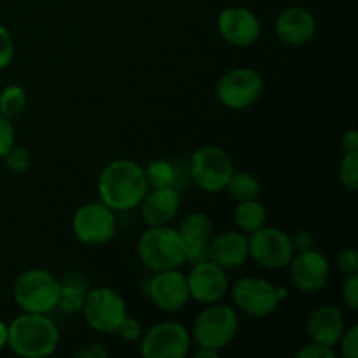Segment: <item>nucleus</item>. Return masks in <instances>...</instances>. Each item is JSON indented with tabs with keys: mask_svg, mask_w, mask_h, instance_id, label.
Masks as SVG:
<instances>
[{
	"mask_svg": "<svg viewBox=\"0 0 358 358\" xmlns=\"http://www.w3.org/2000/svg\"><path fill=\"white\" fill-rule=\"evenodd\" d=\"M98 191L103 205L115 212H128L140 205L149 191L145 171L129 159L108 163L98 178Z\"/></svg>",
	"mask_w": 358,
	"mask_h": 358,
	"instance_id": "nucleus-1",
	"label": "nucleus"
},
{
	"mask_svg": "<svg viewBox=\"0 0 358 358\" xmlns=\"http://www.w3.org/2000/svg\"><path fill=\"white\" fill-rule=\"evenodd\" d=\"M58 327L45 315L23 313L7 327V346L20 357H49L58 348Z\"/></svg>",
	"mask_w": 358,
	"mask_h": 358,
	"instance_id": "nucleus-2",
	"label": "nucleus"
},
{
	"mask_svg": "<svg viewBox=\"0 0 358 358\" xmlns=\"http://www.w3.org/2000/svg\"><path fill=\"white\" fill-rule=\"evenodd\" d=\"M138 255L152 271L177 269L185 262V245L173 227L152 226L140 238Z\"/></svg>",
	"mask_w": 358,
	"mask_h": 358,
	"instance_id": "nucleus-3",
	"label": "nucleus"
},
{
	"mask_svg": "<svg viewBox=\"0 0 358 358\" xmlns=\"http://www.w3.org/2000/svg\"><path fill=\"white\" fill-rule=\"evenodd\" d=\"M13 294L23 313L48 315L58 308L59 282L45 269H27L14 282Z\"/></svg>",
	"mask_w": 358,
	"mask_h": 358,
	"instance_id": "nucleus-4",
	"label": "nucleus"
},
{
	"mask_svg": "<svg viewBox=\"0 0 358 358\" xmlns=\"http://www.w3.org/2000/svg\"><path fill=\"white\" fill-rule=\"evenodd\" d=\"M238 332L236 311L227 304L212 303L196 317L192 325V338L199 348H212L220 352L231 345Z\"/></svg>",
	"mask_w": 358,
	"mask_h": 358,
	"instance_id": "nucleus-5",
	"label": "nucleus"
},
{
	"mask_svg": "<svg viewBox=\"0 0 358 358\" xmlns=\"http://www.w3.org/2000/svg\"><path fill=\"white\" fill-rule=\"evenodd\" d=\"M83 311L87 325L100 334H114L121 322L128 317L121 294L108 287H98L87 292Z\"/></svg>",
	"mask_w": 358,
	"mask_h": 358,
	"instance_id": "nucleus-6",
	"label": "nucleus"
},
{
	"mask_svg": "<svg viewBox=\"0 0 358 358\" xmlns=\"http://www.w3.org/2000/svg\"><path fill=\"white\" fill-rule=\"evenodd\" d=\"M233 171V161L219 147H199L192 152L191 177L203 191L219 192L226 189Z\"/></svg>",
	"mask_w": 358,
	"mask_h": 358,
	"instance_id": "nucleus-7",
	"label": "nucleus"
},
{
	"mask_svg": "<svg viewBox=\"0 0 358 358\" xmlns=\"http://www.w3.org/2000/svg\"><path fill=\"white\" fill-rule=\"evenodd\" d=\"M248 255L266 269H282L290 264L294 247L290 236L276 227H261L248 234Z\"/></svg>",
	"mask_w": 358,
	"mask_h": 358,
	"instance_id": "nucleus-8",
	"label": "nucleus"
},
{
	"mask_svg": "<svg viewBox=\"0 0 358 358\" xmlns=\"http://www.w3.org/2000/svg\"><path fill=\"white\" fill-rule=\"evenodd\" d=\"M264 91V79L254 69H233L217 84V96L226 107L241 110L252 107Z\"/></svg>",
	"mask_w": 358,
	"mask_h": 358,
	"instance_id": "nucleus-9",
	"label": "nucleus"
},
{
	"mask_svg": "<svg viewBox=\"0 0 358 358\" xmlns=\"http://www.w3.org/2000/svg\"><path fill=\"white\" fill-rule=\"evenodd\" d=\"M231 297L238 310L248 317L266 318L278 308L280 297L271 282L257 276H247L234 283Z\"/></svg>",
	"mask_w": 358,
	"mask_h": 358,
	"instance_id": "nucleus-10",
	"label": "nucleus"
},
{
	"mask_svg": "<svg viewBox=\"0 0 358 358\" xmlns=\"http://www.w3.org/2000/svg\"><path fill=\"white\" fill-rule=\"evenodd\" d=\"M191 348V334L177 322H161L149 329L140 352L145 358H184Z\"/></svg>",
	"mask_w": 358,
	"mask_h": 358,
	"instance_id": "nucleus-11",
	"label": "nucleus"
},
{
	"mask_svg": "<svg viewBox=\"0 0 358 358\" xmlns=\"http://www.w3.org/2000/svg\"><path fill=\"white\" fill-rule=\"evenodd\" d=\"M77 240L86 245H103L115 234L114 210L103 203H87L80 206L72 219Z\"/></svg>",
	"mask_w": 358,
	"mask_h": 358,
	"instance_id": "nucleus-12",
	"label": "nucleus"
},
{
	"mask_svg": "<svg viewBox=\"0 0 358 358\" xmlns=\"http://www.w3.org/2000/svg\"><path fill=\"white\" fill-rule=\"evenodd\" d=\"M147 294L152 303L164 313L180 311L191 299L187 278L177 269L156 271V275L147 283Z\"/></svg>",
	"mask_w": 358,
	"mask_h": 358,
	"instance_id": "nucleus-13",
	"label": "nucleus"
},
{
	"mask_svg": "<svg viewBox=\"0 0 358 358\" xmlns=\"http://www.w3.org/2000/svg\"><path fill=\"white\" fill-rule=\"evenodd\" d=\"M185 278H187L189 294L198 303H219L229 290V278L226 275V269L217 266L210 259L192 264L191 273L185 275Z\"/></svg>",
	"mask_w": 358,
	"mask_h": 358,
	"instance_id": "nucleus-14",
	"label": "nucleus"
},
{
	"mask_svg": "<svg viewBox=\"0 0 358 358\" xmlns=\"http://www.w3.org/2000/svg\"><path fill=\"white\" fill-rule=\"evenodd\" d=\"M289 266L294 285L301 292L313 294L327 285L329 275H331L329 261L317 248L306 252H297V255H294Z\"/></svg>",
	"mask_w": 358,
	"mask_h": 358,
	"instance_id": "nucleus-15",
	"label": "nucleus"
},
{
	"mask_svg": "<svg viewBox=\"0 0 358 358\" xmlns=\"http://www.w3.org/2000/svg\"><path fill=\"white\" fill-rule=\"evenodd\" d=\"M217 23L224 41L238 48H248L261 37V23L247 7H227L219 14Z\"/></svg>",
	"mask_w": 358,
	"mask_h": 358,
	"instance_id": "nucleus-16",
	"label": "nucleus"
},
{
	"mask_svg": "<svg viewBox=\"0 0 358 358\" xmlns=\"http://www.w3.org/2000/svg\"><path fill=\"white\" fill-rule=\"evenodd\" d=\"M177 231L185 245V262L198 264V262L208 261L210 243H212V220L206 213H189Z\"/></svg>",
	"mask_w": 358,
	"mask_h": 358,
	"instance_id": "nucleus-17",
	"label": "nucleus"
},
{
	"mask_svg": "<svg viewBox=\"0 0 358 358\" xmlns=\"http://www.w3.org/2000/svg\"><path fill=\"white\" fill-rule=\"evenodd\" d=\"M138 206L140 215L147 226H166L177 215L178 206H180V194L173 185L156 187L150 192L147 191Z\"/></svg>",
	"mask_w": 358,
	"mask_h": 358,
	"instance_id": "nucleus-18",
	"label": "nucleus"
},
{
	"mask_svg": "<svg viewBox=\"0 0 358 358\" xmlns=\"http://www.w3.org/2000/svg\"><path fill=\"white\" fill-rule=\"evenodd\" d=\"M275 28L282 42L289 45H303L315 37L317 21L308 9L289 7L278 14Z\"/></svg>",
	"mask_w": 358,
	"mask_h": 358,
	"instance_id": "nucleus-19",
	"label": "nucleus"
},
{
	"mask_svg": "<svg viewBox=\"0 0 358 358\" xmlns=\"http://www.w3.org/2000/svg\"><path fill=\"white\" fill-rule=\"evenodd\" d=\"M308 336L313 343L331 346L334 348L341 339L343 332L346 331V322L341 310L331 304L317 308L310 313L306 324Z\"/></svg>",
	"mask_w": 358,
	"mask_h": 358,
	"instance_id": "nucleus-20",
	"label": "nucleus"
},
{
	"mask_svg": "<svg viewBox=\"0 0 358 358\" xmlns=\"http://www.w3.org/2000/svg\"><path fill=\"white\" fill-rule=\"evenodd\" d=\"M248 257V238L245 233L226 231L210 243V261L222 269L241 268Z\"/></svg>",
	"mask_w": 358,
	"mask_h": 358,
	"instance_id": "nucleus-21",
	"label": "nucleus"
},
{
	"mask_svg": "<svg viewBox=\"0 0 358 358\" xmlns=\"http://www.w3.org/2000/svg\"><path fill=\"white\" fill-rule=\"evenodd\" d=\"M266 220H268V213L257 199L240 201L234 208V222H236L238 229L245 234H250L264 227Z\"/></svg>",
	"mask_w": 358,
	"mask_h": 358,
	"instance_id": "nucleus-22",
	"label": "nucleus"
},
{
	"mask_svg": "<svg viewBox=\"0 0 358 358\" xmlns=\"http://www.w3.org/2000/svg\"><path fill=\"white\" fill-rule=\"evenodd\" d=\"M231 198L240 201H248V199H257L261 194V184L254 175L247 171H233L229 182L226 185Z\"/></svg>",
	"mask_w": 358,
	"mask_h": 358,
	"instance_id": "nucleus-23",
	"label": "nucleus"
},
{
	"mask_svg": "<svg viewBox=\"0 0 358 358\" xmlns=\"http://www.w3.org/2000/svg\"><path fill=\"white\" fill-rule=\"evenodd\" d=\"M84 301H86L84 283H80L77 278H66L65 282L59 283V310L65 313H77V311H83Z\"/></svg>",
	"mask_w": 358,
	"mask_h": 358,
	"instance_id": "nucleus-24",
	"label": "nucleus"
},
{
	"mask_svg": "<svg viewBox=\"0 0 358 358\" xmlns=\"http://www.w3.org/2000/svg\"><path fill=\"white\" fill-rule=\"evenodd\" d=\"M24 107H27V94L21 86L13 84L0 93V114H3L6 117H16L23 112Z\"/></svg>",
	"mask_w": 358,
	"mask_h": 358,
	"instance_id": "nucleus-25",
	"label": "nucleus"
},
{
	"mask_svg": "<svg viewBox=\"0 0 358 358\" xmlns=\"http://www.w3.org/2000/svg\"><path fill=\"white\" fill-rule=\"evenodd\" d=\"M147 184L152 189L156 187H171L175 184V168L168 161L156 159L150 161L145 168Z\"/></svg>",
	"mask_w": 358,
	"mask_h": 358,
	"instance_id": "nucleus-26",
	"label": "nucleus"
},
{
	"mask_svg": "<svg viewBox=\"0 0 358 358\" xmlns=\"http://www.w3.org/2000/svg\"><path fill=\"white\" fill-rule=\"evenodd\" d=\"M339 182L348 191H357L358 185V152H346L339 164Z\"/></svg>",
	"mask_w": 358,
	"mask_h": 358,
	"instance_id": "nucleus-27",
	"label": "nucleus"
},
{
	"mask_svg": "<svg viewBox=\"0 0 358 358\" xmlns=\"http://www.w3.org/2000/svg\"><path fill=\"white\" fill-rule=\"evenodd\" d=\"M3 161H6V168L13 173H24V171L30 168V152L23 147L13 145L3 156Z\"/></svg>",
	"mask_w": 358,
	"mask_h": 358,
	"instance_id": "nucleus-28",
	"label": "nucleus"
},
{
	"mask_svg": "<svg viewBox=\"0 0 358 358\" xmlns=\"http://www.w3.org/2000/svg\"><path fill=\"white\" fill-rule=\"evenodd\" d=\"M339 350L345 358H357L358 357V325L346 329L339 339Z\"/></svg>",
	"mask_w": 358,
	"mask_h": 358,
	"instance_id": "nucleus-29",
	"label": "nucleus"
},
{
	"mask_svg": "<svg viewBox=\"0 0 358 358\" xmlns=\"http://www.w3.org/2000/svg\"><path fill=\"white\" fill-rule=\"evenodd\" d=\"M343 301L348 310L358 311V273L346 276L343 283Z\"/></svg>",
	"mask_w": 358,
	"mask_h": 358,
	"instance_id": "nucleus-30",
	"label": "nucleus"
},
{
	"mask_svg": "<svg viewBox=\"0 0 358 358\" xmlns=\"http://www.w3.org/2000/svg\"><path fill=\"white\" fill-rule=\"evenodd\" d=\"M338 353L331 348V346L320 345V343H313L303 346L299 352L296 353V358H336Z\"/></svg>",
	"mask_w": 358,
	"mask_h": 358,
	"instance_id": "nucleus-31",
	"label": "nucleus"
},
{
	"mask_svg": "<svg viewBox=\"0 0 358 358\" xmlns=\"http://www.w3.org/2000/svg\"><path fill=\"white\" fill-rule=\"evenodd\" d=\"M115 332H117V334L121 336L124 341L135 343L142 338V325H140V322L135 320V318L126 317L124 320L121 322V325H119V329Z\"/></svg>",
	"mask_w": 358,
	"mask_h": 358,
	"instance_id": "nucleus-32",
	"label": "nucleus"
},
{
	"mask_svg": "<svg viewBox=\"0 0 358 358\" xmlns=\"http://www.w3.org/2000/svg\"><path fill=\"white\" fill-rule=\"evenodd\" d=\"M14 56V44L6 27L0 24V70L6 69Z\"/></svg>",
	"mask_w": 358,
	"mask_h": 358,
	"instance_id": "nucleus-33",
	"label": "nucleus"
},
{
	"mask_svg": "<svg viewBox=\"0 0 358 358\" xmlns=\"http://www.w3.org/2000/svg\"><path fill=\"white\" fill-rule=\"evenodd\" d=\"M14 145V128L10 119L0 114V157L6 156L7 150Z\"/></svg>",
	"mask_w": 358,
	"mask_h": 358,
	"instance_id": "nucleus-34",
	"label": "nucleus"
},
{
	"mask_svg": "<svg viewBox=\"0 0 358 358\" xmlns=\"http://www.w3.org/2000/svg\"><path fill=\"white\" fill-rule=\"evenodd\" d=\"M338 266L341 269V273H345L346 276L358 273V254L355 248H346V250H343L339 254Z\"/></svg>",
	"mask_w": 358,
	"mask_h": 358,
	"instance_id": "nucleus-35",
	"label": "nucleus"
},
{
	"mask_svg": "<svg viewBox=\"0 0 358 358\" xmlns=\"http://www.w3.org/2000/svg\"><path fill=\"white\" fill-rule=\"evenodd\" d=\"M290 241H292L294 254H297V252L313 250L315 245H317L315 236L310 233V231H297L294 236H290Z\"/></svg>",
	"mask_w": 358,
	"mask_h": 358,
	"instance_id": "nucleus-36",
	"label": "nucleus"
},
{
	"mask_svg": "<svg viewBox=\"0 0 358 358\" xmlns=\"http://www.w3.org/2000/svg\"><path fill=\"white\" fill-rule=\"evenodd\" d=\"M76 355L84 357V358H107L108 352H107V348H103L101 345H87L86 348L79 350Z\"/></svg>",
	"mask_w": 358,
	"mask_h": 358,
	"instance_id": "nucleus-37",
	"label": "nucleus"
},
{
	"mask_svg": "<svg viewBox=\"0 0 358 358\" xmlns=\"http://www.w3.org/2000/svg\"><path fill=\"white\" fill-rule=\"evenodd\" d=\"M341 147L346 152H358V133L357 129H350L343 135L341 138Z\"/></svg>",
	"mask_w": 358,
	"mask_h": 358,
	"instance_id": "nucleus-38",
	"label": "nucleus"
},
{
	"mask_svg": "<svg viewBox=\"0 0 358 358\" xmlns=\"http://www.w3.org/2000/svg\"><path fill=\"white\" fill-rule=\"evenodd\" d=\"M196 358H219L220 357V352H217V350H212V348H199L198 352L194 353Z\"/></svg>",
	"mask_w": 358,
	"mask_h": 358,
	"instance_id": "nucleus-39",
	"label": "nucleus"
},
{
	"mask_svg": "<svg viewBox=\"0 0 358 358\" xmlns=\"http://www.w3.org/2000/svg\"><path fill=\"white\" fill-rule=\"evenodd\" d=\"M7 346V325L0 320V350Z\"/></svg>",
	"mask_w": 358,
	"mask_h": 358,
	"instance_id": "nucleus-40",
	"label": "nucleus"
}]
</instances>
